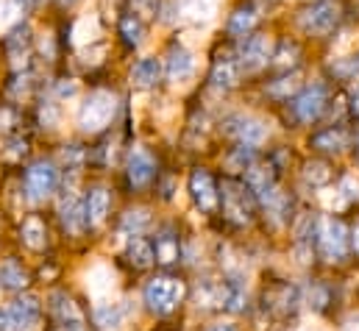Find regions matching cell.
I'll return each mask as SVG.
<instances>
[{
  "mask_svg": "<svg viewBox=\"0 0 359 331\" xmlns=\"http://www.w3.org/2000/svg\"><path fill=\"white\" fill-rule=\"evenodd\" d=\"M220 209H223L226 220H231L237 226H245V223H251L257 217L259 201L245 187V181H240V178H223V184H220Z\"/></svg>",
  "mask_w": 359,
  "mask_h": 331,
  "instance_id": "1",
  "label": "cell"
},
{
  "mask_svg": "<svg viewBox=\"0 0 359 331\" xmlns=\"http://www.w3.org/2000/svg\"><path fill=\"white\" fill-rule=\"evenodd\" d=\"M343 20V3L340 0H312L298 11V25L309 36H326L332 34Z\"/></svg>",
  "mask_w": 359,
  "mask_h": 331,
  "instance_id": "2",
  "label": "cell"
},
{
  "mask_svg": "<svg viewBox=\"0 0 359 331\" xmlns=\"http://www.w3.org/2000/svg\"><path fill=\"white\" fill-rule=\"evenodd\" d=\"M114 112H117V97L109 89H95L79 109V126L84 131H100L114 120Z\"/></svg>",
  "mask_w": 359,
  "mask_h": 331,
  "instance_id": "3",
  "label": "cell"
},
{
  "mask_svg": "<svg viewBox=\"0 0 359 331\" xmlns=\"http://www.w3.org/2000/svg\"><path fill=\"white\" fill-rule=\"evenodd\" d=\"M184 298V284L176 276H156L145 287V304L156 315H170Z\"/></svg>",
  "mask_w": 359,
  "mask_h": 331,
  "instance_id": "4",
  "label": "cell"
},
{
  "mask_svg": "<svg viewBox=\"0 0 359 331\" xmlns=\"http://www.w3.org/2000/svg\"><path fill=\"white\" fill-rule=\"evenodd\" d=\"M329 109V86L326 83H312L298 89V95L292 97V114L298 123H318Z\"/></svg>",
  "mask_w": 359,
  "mask_h": 331,
  "instance_id": "5",
  "label": "cell"
},
{
  "mask_svg": "<svg viewBox=\"0 0 359 331\" xmlns=\"http://www.w3.org/2000/svg\"><path fill=\"white\" fill-rule=\"evenodd\" d=\"M318 248L332 262H343L346 259V253L351 248V240H348V229H346V223L340 217H323L320 220Z\"/></svg>",
  "mask_w": 359,
  "mask_h": 331,
  "instance_id": "6",
  "label": "cell"
},
{
  "mask_svg": "<svg viewBox=\"0 0 359 331\" xmlns=\"http://www.w3.org/2000/svg\"><path fill=\"white\" fill-rule=\"evenodd\" d=\"M273 39L268 34H248L243 36V45H240V53H237V62H240V70L245 73H257L262 67L270 65V56H273Z\"/></svg>",
  "mask_w": 359,
  "mask_h": 331,
  "instance_id": "7",
  "label": "cell"
},
{
  "mask_svg": "<svg viewBox=\"0 0 359 331\" xmlns=\"http://www.w3.org/2000/svg\"><path fill=\"white\" fill-rule=\"evenodd\" d=\"M56 184H59V170L48 159H39L25 170V192H28V201H34V203L50 198Z\"/></svg>",
  "mask_w": 359,
  "mask_h": 331,
  "instance_id": "8",
  "label": "cell"
},
{
  "mask_svg": "<svg viewBox=\"0 0 359 331\" xmlns=\"http://www.w3.org/2000/svg\"><path fill=\"white\" fill-rule=\"evenodd\" d=\"M189 195L198 203V209L206 212V215H212L220 206V187H217L215 175L203 167H195L189 173Z\"/></svg>",
  "mask_w": 359,
  "mask_h": 331,
  "instance_id": "9",
  "label": "cell"
},
{
  "mask_svg": "<svg viewBox=\"0 0 359 331\" xmlns=\"http://www.w3.org/2000/svg\"><path fill=\"white\" fill-rule=\"evenodd\" d=\"M223 131L229 137H234L237 142H251V145H259L268 137L265 123L259 117H251V114H231V117H226Z\"/></svg>",
  "mask_w": 359,
  "mask_h": 331,
  "instance_id": "10",
  "label": "cell"
},
{
  "mask_svg": "<svg viewBox=\"0 0 359 331\" xmlns=\"http://www.w3.org/2000/svg\"><path fill=\"white\" fill-rule=\"evenodd\" d=\"M126 175H128V184L134 189L148 187L156 178V159L145 148H131L128 162H126Z\"/></svg>",
  "mask_w": 359,
  "mask_h": 331,
  "instance_id": "11",
  "label": "cell"
},
{
  "mask_svg": "<svg viewBox=\"0 0 359 331\" xmlns=\"http://www.w3.org/2000/svg\"><path fill=\"white\" fill-rule=\"evenodd\" d=\"M3 48H6L8 59L14 62V67L25 65V59L31 56V48H34L31 25H28V22H14V25L8 28V34L3 36Z\"/></svg>",
  "mask_w": 359,
  "mask_h": 331,
  "instance_id": "12",
  "label": "cell"
},
{
  "mask_svg": "<svg viewBox=\"0 0 359 331\" xmlns=\"http://www.w3.org/2000/svg\"><path fill=\"white\" fill-rule=\"evenodd\" d=\"M295 304H298V290L290 287V284H284V281L270 284L268 290H265V295H262V306H265V312L278 315V318L290 315V312L295 309Z\"/></svg>",
  "mask_w": 359,
  "mask_h": 331,
  "instance_id": "13",
  "label": "cell"
},
{
  "mask_svg": "<svg viewBox=\"0 0 359 331\" xmlns=\"http://www.w3.org/2000/svg\"><path fill=\"white\" fill-rule=\"evenodd\" d=\"M8 315H11L17 331H31L42 318V304H39L36 295H20V298L11 301Z\"/></svg>",
  "mask_w": 359,
  "mask_h": 331,
  "instance_id": "14",
  "label": "cell"
},
{
  "mask_svg": "<svg viewBox=\"0 0 359 331\" xmlns=\"http://www.w3.org/2000/svg\"><path fill=\"white\" fill-rule=\"evenodd\" d=\"M259 20H262L259 8H257L254 3H243V6H237V8L229 14L226 31H229V36H231V39H243V36H248V34H254V31H257Z\"/></svg>",
  "mask_w": 359,
  "mask_h": 331,
  "instance_id": "15",
  "label": "cell"
},
{
  "mask_svg": "<svg viewBox=\"0 0 359 331\" xmlns=\"http://www.w3.org/2000/svg\"><path fill=\"white\" fill-rule=\"evenodd\" d=\"M245 187L257 195V201L262 203L270 192L276 189V167L273 165H259V159L251 167H245Z\"/></svg>",
  "mask_w": 359,
  "mask_h": 331,
  "instance_id": "16",
  "label": "cell"
},
{
  "mask_svg": "<svg viewBox=\"0 0 359 331\" xmlns=\"http://www.w3.org/2000/svg\"><path fill=\"white\" fill-rule=\"evenodd\" d=\"M59 215H62V223L67 231L73 234H81L84 229H90V220H87V206H84V198L67 192L62 198V206H59Z\"/></svg>",
  "mask_w": 359,
  "mask_h": 331,
  "instance_id": "17",
  "label": "cell"
},
{
  "mask_svg": "<svg viewBox=\"0 0 359 331\" xmlns=\"http://www.w3.org/2000/svg\"><path fill=\"white\" fill-rule=\"evenodd\" d=\"M192 70H195L192 53H189L184 45H170L168 59H165V73H168V79L173 83H184L192 79Z\"/></svg>",
  "mask_w": 359,
  "mask_h": 331,
  "instance_id": "18",
  "label": "cell"
},
{
  "mask_svg": "<svg viewBox=\"0 0 359 331\" xmlns=\"http://www.w3.org/2000/svg\"><path fill=\"white\" fill-rule=\"evenodd\" d=\"M240 76H243L240 62H237V59H231V56H223V59H215L209 81H212V86H215V89L229 92V89H234V86L240 83Z\"/></svg>",
  "mask_w": 359,
  "mask_h": 331,
  "instance_id": "19",
  "label": "cell"
},
{
  "mask_svg": "<svg viewBox=\"0 0 359 331\" xmlns=\"http://www.w3.org/2000/svg\"><path fill=\"white\" fill-rule=\"evenodd\" d=\"M231 295V281H217V278H206L198 287V304L209 306V309H226Z\"/></svg>",
  "mask_w": 359,
  "mask_h": 331,
  "instance_id": "20",
  "label": "cell"
},
{
  "mask_svg": "<svg viewBox=\"0 0 359 331\" xmlns=\"http://www.w3.org/2000/svg\"><path fill=\"white\" fill-rule=\"evenodd\" d=\"M309 148L318 151V154H340L343 148H348V134L340 126L323 128V131L309 137Z\"/></svg>",
  "mask_w": 359,
  "mask_h": 331,
  "instance_id": "21",
  "label": "cell"
},
{
  "mask_svg": "<svg viewBox=\"0 0 359 331\" xmlns=\"http://www.w3.org/2000/svg\"><path fill=\"white\" fill-rule=\"evenodd\" d=\"M162 62L156 56H145L131 67V83L140 89H154L156 83L162 81Z\"/></svg>",
  "mask_w": 359,
  "mask_h": 331,
  "instance_id": "22",
  "label": "cell"
},
{
  "mask_svg": "<svg viewBox=\"0 0 359 331\" xmlns=\"http://www.w3.org/2000/svg\"><path fill=\"white\" fill-rule=\"evenodd\" d=\"M84 206H87V220L90 226H100L109 215V206H111V198H109V189L103 187H95L84 195Z\"/></svg>",
  "mask_w": 359,
  "mask_h": 331,
  "instance_id": "23",
  "label": "cell"
},
{
  "mask_svg": "<svg viewBox=\"0 0 359 331\" xmlns=\"http://www.w3.org/2000/svg\"><path fill=\"white\" fill-rule=\"evenodd\" d=\"M126 259L137 267V270H145V267H151L156 259H154V243L151 240H145V237H140V234H134L131 240H128V248H126Z\"/></svg>",
  "mask_w": 359,
  "mask_h": 331,
  "instance_id": "24",
  "label": "cell"
},
{
  "mask_svg": "<svg viewBox=\"0 0 359 331\" xmlns=\"http://www.w3.org/2000/svg\"><path fill=\"white\" fill-rule=\"evenodd\" d=\"M298 59H301V48H298V42L284 39V42H278V45L273 48L270 65H273L276 70H281V73H290V70H295Z\"/></svg>",
  "mask_w": 359,
  "mask_h": 331,
  "instance_id": "25",
  "label": "cell"
},
{
  "mask_svg": "<svg viewBox=\"0 0 359 331\" xmlns=\"http://www.w3.org/2000/svg\"><path fill=\"white\" fill-rule=\"evenodd\" d=\"M20 237H22V243H25L31 250L45 248V243H48V229H45L42 217H36V215L25 217L22 226H20Z\"/></svg>",
  "mask_w": 359,
  "mask_h": 331,
  "instance_id": "26",
  "label": "cell"
},
{
  "mask_svg": "<svg viewBox=\"0 0 359 331\" xmlns=\"http://www.w3.org/2000/svg\"><path fill=\"white\" fill-rule=\"evenodd\" d=\"M28 281H31L28 270L20 262H14V259L0 262V290H22Z\"/></svg>",
  "mask_w": 359,
  "mask_h": 331,
  "instance_id": "27",
  "label": "cell"
},
{
  "mask_svg": "<svg viewBox=\"0 0 359 331\" xmlns=\"http://www.w3.org/2000/svg\"><path fill=\"white\" fill-rule=\"evenodd\" d=\"M179 256H181V245L176 234L165 231V234H159V237L154 240V259H156L159 264H176Z\"/></svg>",
  "mask_w": 359,
  "mask_h": 331,
  "instance_id": "28",
  "label": "cell"
},
{
  "mask_svg": "<svg viewBox=\"0 0 359 331\" xmlns=\"http://www.w3.org/2000/svg\"><path fill=\"white\" fill-rule=\"evenodd\" d=\"M50 309H53V315L59 318V323H84L81 309H79L76 301H73L70 295H65V292H56V295L50 298Z\"/></svg>",
  "mask_w": 359,
  "mask_h": 331,
  "instance_id": "29",
  "label": "cell"
},
{
  "mask_svg": "<svg viewBox=\"0 0 359 331\" xmlns=\"http://www.w3.org/2000/svg\"><path fill=\"white\" fill-rule=\"evenodd\" d=\"M120 36H123L126 45H131V48L142 45V39H145V20H140L134 11H126V14L120 17Z\"/></svg>",
  "mask_w": 359,
  "mask_h": 331,
  "instance_id": "30",
  "label": "cell"
},
{
  "mask_svg": "<svg viewBox=\"0 0 359 331\" xmlns=\"http://www.w3.org/2000/svg\"><path fill=\"white\" fill-rule=\"evenodd\" d=\"M126 320V309L120 304H103L95 309V326L97 329H120Z\"/></svg>",
  "mask_w": 359,
  "mask_h": 331,
  "instance_id": "31",
  "label": "cell"
},
{
  "mask_svg": "<svg viewBox=\"0 0 359 331\" xmlns=\"http://www.w3.org/2000/svg\"><path fill=\"white\" fill-rule=\"evenodd\" d=\"M301 89V76L295 73V70H290V73H284L281 79H276V81H270L265 86V92H268L270 97H278V100H287L292 92H298Z\"/></svg>",
  "mask_w": 359,
  "mask_h": 331,
  "instance_id": "32",
  "label": "cell"
},
{
  "mask_svg": "<svg viewBox=\"0 0 359 331\" xmlns=\"http://www.w3.org/2000/svg\"><path fill=\"white\" fill-rule=\"evenodd\" d=\"M257 159H259L257 145H251V142H237V148L229 154V167H231V170H245V167L254 165Z\"/></svg>",
  "mask_w": 359,
  "mask_h": 331,
  "instance_id": "33",
  "label": "cell"
},
{
  "mask_svg": "<svg viewBox=\"0 0 359 331\" xmlns=\"http://www.w3.org/2000/svg\"><path fill=\"white\" fill-rule=\"evenodd\" d=\"M215 11H217V0H184V14L195 22L212 20Z\"/></svg>",
  "mask_w": 359,
  "mask_h": 331,
  "instance_id": "34",
  "label": "cell"
},
{
  "mask_svg": "<svg viewBox=\"0 0 359 331\" xmlns=\"http://www.w3.org/2000/svg\"><path fill=\"white\" fill-rule=\"evenodd\" d=\"M332 73H334L340 81H354L359 76V53L346 56V59H334V62H332Z\"/></svg>",
  "mask_w": 359,
  "mask_h": 331,
  "instance_id": "35",
  "label": "cell"
},
{
  "mask_svg": "<svg viewBox=\"0 0 359 331\" xmlns=\"http://www.w3.org/2000/svg\"><path fill=\"white\" fill-rule=\"evenodd\" d=\"M332 167L326 165V162H309L306 170H304V178L312 184V187H323V184H329L332 181Z\"/></svg>",
  "mask_w": 359,
  "mask_h": 331,
  "instance_id": "36",
  "label": "cell"
},
{
  "mask_svg": "<svg viewBox=\"0 0 359 331\" xmlns=\"http://www.w3.org/2000/svg\"><path fill=\"white\" fill-rule=\"evenodd\" d=\"M148 223H151V215H148L145 209H131V212L123 217V229L131 231V237H134V234H142Z\"/></svg>",
  "mask_w": 359,
  "mask_h": 331,
  "instance_id": "37",
  "label": "cell"
},
{
  "mask_svg": "<svg viewBox=\"0 0 359 331\" xmlns=\"http://www.w3.org/2000/svg\"><path fill=\"white\" fill-rule=\"evenodd\" d=\"M131 6H134V14L148 22V20H156L159 17L162 0H131Z\"/></svg>",
  "mask_w": 359,
  "mask_h": 331,
  "instance_id": "38",
  "label": "cell"
},
{
  "mask_svg": "<svg viewBox=\"0 0 359 331\" xmlns=\"http://www.w3.org/2000/svg\"><path fill=\"white\" fill-rule=\"evenodd\" d=\"M79 95V83L73 79H62L56 83V97H76Z\"/></svg>",
  "mask_w": 359,
  "mask_h": 331,
  "instance_id": "39",
  "label": "cell"
},
{
  "mask_svg": "<svg viewBox=\"0 0 359 331\" xmlns=\"http://www.w3.org/2000/svg\"><path fill=\"white\" fill-rule=\"evenodd\" d=\"M8 148H11V151H8L6 156H8L11 162H17L20 156H25V154H28V142H25L22 137H17V140H11V142H8Z\"/></svg>",
  "mask_w": 359,
  "mask_h": 331,
  "instance_id": "40",
  "label": "cell"
},
{
  "mask_svg": "<svg viewBox=\"0 0 359 331\" xmlns=\"http://www.w3.org/2000/svg\"><path fill=\"white\" fill-rule=\"evenodd\" d=\"M343 192H346L348 201H357L359 198V181L354 175H346V178H343Z\"/></svg>",
  "mask_w": 359,
  "mask_h": 331,
  "instance_id": "41",
  "label": "cell"
},
{
  "mask_svg": "<svg viewBox=\"0 0 359 331\" xmlns=\"http://www.w3.org/2000/svg\"><path fill=\"white\" fill-rule=\"evenodd\" d=\"M42 123H45L48 128H53V126L59 123V112H56L53 103H45V106H42Z\"/></svg>",
  "mask_w": 359,
  "mask_h": 331,
  "instance_id": "42",
  "label": "cell"
},
{
  "mask_svg": "<svg viewBox=\"0 0 359 331\" xmlns=\"http://www.w3.org/2000/svg\"><path fill=\"white\" fill-rule=\"evenodd\" d=\"M326 301H329V292H326L323 287H318V290L312 292V306H315V309H323Z\"/></svg>",
  "mask_w": 359,
  "mask_h": 331,
  "instance_id": "43",
  "label": "cell"
},
{
  "mask_svg": "<svg viewBox=\"0 0 359 331\" xmlns=\"http://www.w3.org/2000/svg\"><path fill=\"white\" fill-rule=\"evenodd\" d=\"M0 331H17L11 315H8V309H0Z\"/></svg>",
  "mask_w": 359,
  "mask_h": 331,
  "instance_id": "44",
  "label": "cell"
},
{
  "mask_svg": "<svg viewBox=\"0 0 359 331\" xmlns=\"http://www.w3.org/2000/svg\"><path fill=\"white\" fill-rule=\"evenodd\" d=\"M14 3H17V8H20V11H31V8H36V3H39V0H14Z\"/></svg>",
  "mask_w": 359,
  "mask_h": 331,
  "instance_id": "45",
  "label": "cell"
},
{
  "mask_svg": "<svg viewBox=\"0 0 359 331\" xmlns=\"http://www.w3.org/2000/svg\"><path fill=\"white\" fill-rule=\"evenodd\" d=\"M351 114L359 117V86L354 89V95H351Z\"/></svg>",
  "mask_w": 359,
  "mask_h": 331,
  "instance_id": "46",
  "label": "cell"
},
{
  "mask_svg": "<svg viewBox=\"0 0 359 331\" xmlns=\"http://www.w3.org/2000/svg\"><path fill=\"white\" fill-rule=\"evenodd\" d=\"M348 240H351V248L357 250V256H359V223L354 226V231H351V237H348Z\"/></svg>",
  "mask_w": 359,
  "mask_h": 331,
  "instance_id": "47",
  "label": "cell"
},
{
  "mask_svg": "<svg viewBox=\"0 0 359 331\" xmlns=\"http://www.w3.org/2000/svg\"><path fill=\"white\" fill-rule=\"evenodd\" d=\"M206 331H237V326H231V323H215V326H209Z\"/></svg>",
  "mask_w": 359,
  "mask_h": 331,
  "instance_id": "48",
  "label": "cell"
},
{
  "mask_svg": "<svg viewBox=\"0 0 359 331\" xmlns=\"http://www.w3.org/2000/svg\"><path fill=\"white\" fill-rule=\"evenodd\" d=\"M346 331H359V323H348V326H346Z\"/></svg>",
  "mask_w": 359,
  "mask_h": 331,
  "instance_id": "49",
  "label": "cell"
},
{
  "mask_svg": "<svg viewBox=\"0 0 359 331\" xmlns=\"http://www.w3.org/2000/svg\"><path fill=\"white\" fill-rule=\"evenodd\" d=\"M59 3H65V6H70V3H76V0H59Z\"/></svg>",
  "mask_w": 359,
  "mask_h": 331,
  "instance_id": "50",
  "label": "cell"
},
{
  "mask_svg": "<svg viewBox=\"0 0 359 331\" xmlns=\"http://www.w3.org/2000/svg\"><path fill=\"white\" fill-rule=\"evenodd\" d=\"M357 142H359V126H357Z\"/></svg>",
  "mask_w": 359,
  "mask_h": 331,
  "instance_id": "51",
  "label": "cell"
}]
</instances>
